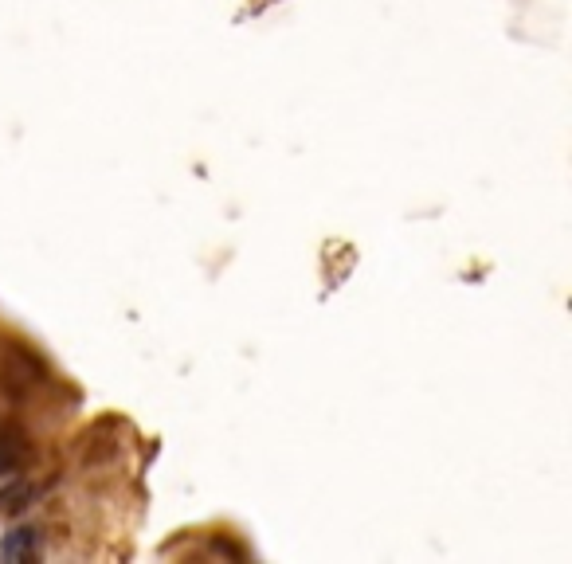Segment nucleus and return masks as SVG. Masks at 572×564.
Returning a JSON list of instances; mask_svg holds the SVG:
<instances>
[{
    "mask_svg": "<svg viewBox=\"0 0 572 564\" xmlns=\"http://www.w3.org/2000/svg\"><path fill=\"white\" fill-rule=\"evenodd\" d=\"M40 498V486L36 482H28V478H20V474H8V482L0 486V514H24L32 502Z\"/></svg>",
    "mask_w": 572,
    "mask_h": 564,
    "instance_id": "obj_4",
    "label": "nucleus"
},
{
    "mask_svg": "<svg viewBox=\"0 0 572 564\" xmlns=\"http://www.w3.org/2000/svg\"><path fill=\"white\" fill-rule=\"evenodd\" d=\"M44 549V533L36 525H24V529H12L4 541H0V557L4 561H36Z\"/></svg>",
    "mask_w": 572,
    "mask_h": 564,
    "instance_id": "obj_3",
    "label": "nucleus"
},
{
    "mask_svg": "<svg viewBox=\"0 0 572 564\" xmlns=\"http://www.w3.org/2000/svg\"><path fill=\"white\" fill-rule=\"evenodd\" d=\"M51 380L48 361L28 345V341H4V353H0V384L12 392V396H32L40 392Z\"/></svg>",
    "mask_w": 572,
    "mask_h": 564,
    "instance_id": "obj_1",
    "label": "nucleus"
},
{
    "mask_svg": "<svg viewBox=\"0 0 572 564\" xmlns=\"http://www.w3.org/2000/svg\"><path fill=\"white\" fill-rule=\"evenodd\" d=\"M28 459H32V443H28V435H24L20 427H12V423L0 420V478L20 474Z\"/></svg>",
    "mask_w": 572,
    "mask_h": 564,
    "instance_id": "obj_2",
    "label": "nucleus"
}]
</instances>
